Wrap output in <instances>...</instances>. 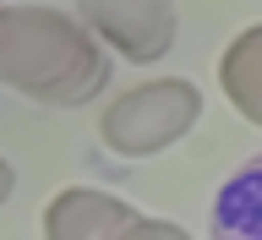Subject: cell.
<instances>
[{"label":"cell","instance_id":"5","mask_svg":"<svg viewBox=\"0 0 262 240\" xmlns=\"http://www.w3.org/2000/svg\"><path fill=\"white\" fill-rule=\"evenodd\" d=\"M213 240H262V159L241 164L213 197Z\"/></svg>","mask_w":262,"mask_h":240},{"label":"cell","instance_id":"4","mask_svg":"<svg viewBox=\"0 0 262 240\" xmlns=\"http://www.w3.org/2000/svg\"><path fill=\"white\" fill-rule=\"evenodd\" d=\"M142 213L93 186H66L44 208V240H126Z\"/></svg>","mask_w":262,"mask_h":240},{"label":"cell","instance_id":"6","mask_svg":"<svg viewBox=\"0 0 262 240\" xmlns=\"http://www.w3.org/2000/svg\"><path fill=\"white\" fill-rule=\"evenodd\" d=\"M219 82H224L229 104H235L251 126H262V22L229 38L224 60H219Z\"/></svg>","mask_w":262,"mask_h":240},{"label":"cell","instance_id":"7","mask_svg":"<svg viewBox=\"0 0 262 240\" xmlns=\"http://www.w3.org/2000/svg\"><path fill=\"white\" fill-rule=\"evenodd\" d=\"M126 240H191V235H186L180 224H169V219H137Z\"/></svg>","mask_w":262,"mask_h":240},{"label":"cell","instance_id":"1","mask_svg":"<svg viewBox=\"0 0 262 240\" xmlns=\"http://www.w3.org/2000/svg\"><path fill=\"white\" fill-rule=\"evenodd\" d=\"M110 55L88 22L49 6H0V88H16L33 104L77 110L104 93Z\"/></svg>","mask_w":262,"mask_h":240},{"label":"cell","instance_id":"3","mask_svg":"<svg viewBox=\"0 0 262 240\" xmlns=\"http://www.w3.org/2000/svg\"><path fill=\"white\" fill-rule=\"evenodd\" d=\"M77 16L88 22L98 44H110L115 55H126L137 66L164 60L180 33L175 0H77Z\"/></svg>","mask_w":262,"mask_h":240},{"label":"cell","instance_id":"8","mask_svg":"<svg viewBox=\"0 0 262 240\" xmlns=\"http://www.w3.org/2000/svg\"><path fill=\"white\" fill-rule=\"evenodd\" d=\"M16 191V169H11V164H6V159H0V202H6V197H11Z\"/></svg>","mask_w":262,"mask_h":240},{"label":"cell","instance_id":"2","mask_svg":"<svg viewBox=\"0 0 262 240\" xmlns=\"http://www.w3.org/2000/svg\"><path fill=\"white\" fill-rule=\"evenodd\" d=\"M196 115H202V93L191 82L159 77V82H142V88L115 98L110 110L98 115V137L120 159H153V153L175 147L196 126Z\"/></svg>","mask_w":262,"mask_h":240}]
</instances>
